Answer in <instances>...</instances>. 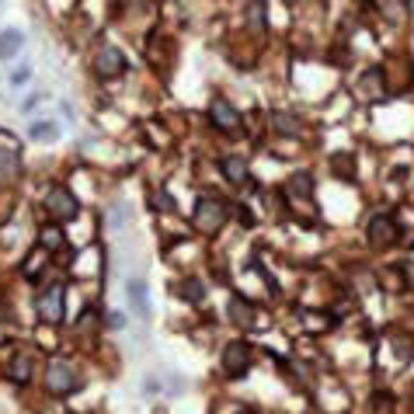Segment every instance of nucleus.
I'll return each mask as SVG.
<instances>
[{"label": "nucleus", "instance_id": "39448f33", "mask_svg": "<svg viewBox=\"0 0 414 414\" xmlns=\"http://www.w3.org/2000/svg\"><path fill=\"white\" fill-rule=\"evenodd\" d=\"M397 237H401V226H397V219L386 216V212H376L373 219L366 223V241H369L376 251L397 244Z\"/></svg>", "mask_w": 414, "mask_h": 414}, {"label": "nucleus", "instance_id": "1a4fd4ad", "mask_svg": "<svg viewBox=\"0 0 414 414\" xmlns=\"http://www.w3.org/2000/svg\"><path fill=\"white\" fill-rule=\"evenodd\" d=\"M226 317H230V324H237V328H258L254 321H258V306L251 303L248 296H241V292H234L230 299H226Z\"/></svg>", "mask_w": 414, "mask_h": 414}, {"label": "nucleus", "instance_id": "f257e3e1", "mask_svg": "<svg viewBox=\"0 0 414 414\" xmlns=\"http://www.w3.org/2000/svg\"><path fill=\"white\" fill-rule=\"evenodd\" d=\"M226 202L223 199H216V195H199V202H195V212H192V223H195V230L199 234H219V226L226 223Z\"/></svg>", "mask_w": 414, "mask_h": 414}, {"label": "nucleus", "instance_id": "dca6fc26", "mask_svg": "<svg viewBox=\"0 0 414 414\" xmlns=\"http://www.w3.org/2000/svg\"><path fill=\"white\" fill-rule=\"evenodd\" d=\"M219 167H223V174H226V181L230 185H237V188H248V161L244 157H223L219 161Z\"/></svg>", "mask_w": 414, "mask_h": 414}, {"label": "nucleus", "instance_id": "393cba45", "mask_svg": "<svg viewBox=\"0 0 414 414\" xmlns=\"http://www.w3.org/2000/svg\"><path fill=\"white\" fill-rule=\"evenodd\" d=\"M303 321H306V328H310V331H314V328H317V331L331 328V324H328V321H331L328 314H303Z\"/></svg>", "mask_w": 414, "mask_h": 414}, {"label": "nucleus", "instance_id": "6e6552de", "mask_svg": "<svg viewBox=\"0 0 414 414\" xmlns=\"http://www.w3.org/2000/svg\"><path fill=\"white\" fill-rule=\"evenodd\" d=\"M94 74L101 81H112V77H122L125 74V56L119 45H105L98 56H94Z\"/></svg>", "mask_w": 414, "mask_h": 414}, {"label": "nucleus", "instance_id": "423d86ee", "mask_svg": "<svg viewBox=\"0 0 414 414\" xmlns=\"http://www.w3.org/2000/svg\"><path fill=\"white\" fill-rule=\"evenodd\" d=\"M251 362H254V352H251L248 341H230L223 348V373L230 379H241L251 369Z\"/></svg>", "mask_w": 414, "mask_h": 414}, {"label": "nucleus", "instance_id": "7c9ffc66", "mask_svg": "<svg viewBox=\"0 0 414 414\" xmlns=\"http://www.w3.org/2000/svg\"><path fill=\"white\" fill-rule=\"evenodd\" d=\"M237 219H241V226H254V216H251V209L248 206H237Z\"/></svg>", "mask_w": 414, "mask_h": 414}, {"label": "nucleus", "instance_id": "473e14b6", "mask_svg": "<svg viewBox=\"0 0 414 414\" xmlns=\"http://www.w3.org/2000/svg\"><path fill=\"white\" fill-rule=\"evenodd\" d=\"M237 414H254V411H237Z\"/></svg>", "mask_w": 414, "mask_h": 414}, {"label": "nucleus", "instance_id": "4be33fe9", "mask_svg": "<svg viewBox=\"0 0 414 414\" xmlns=\"http://www.w3.org/2000/svg\"><path fill=\"white\" fill-rule=\"evenodd\" d=\"M49 258H52V254H49V251H32V254H28V258H25V279H39L42 272H45V261H49Z\"/></svg>", "mask_w": 414, "mask_h": 414}, {"label": "nucleus", "instance_id": "6ab92c4d", "mask_svg": "<svg viewBox=\"0 0 414 414\" xmlns=\"http://www.w3.org/2000/svg\"><path fill=\"white\" fill-rule=\"evenodd\" d=\"M379 286L386 292H397L408 286V279H404V272L397 268V265H386V268H379Z\"/></svg>", "mask_w": 414, "mask_h": 414}, {"label": "nucleus", "instance_id": "7ed1b4c3", "mask_svg": "<svg viewBox=\"0 0 414 414\" xmlns=\"http://www.w3.org/2000/svg\"><path fill=\"white\" fill-rule=\"evenodd\" d=\"M77 386H81V379H77V369H74L70 362L49 359V366H45V390H49L52 397H70Z\"/></svg>", "mask_w": 414, "mask_h": 414}, {"label": "nucleus", "instance_id": "cd10ccee", "mask_svg": "<svg viewBox=\"0 0 414 414\" xmlns=\"http://www.w3.org/2000/svg\"><path fill=\"white\" fill-rule=\"evenodd\" d=\"M42 101H45V94H28V98L21 101V112H25V115H32V112L39 108Z\"/></svg>", "mask_w": 414, "mask_h": 414}, {"label": "nucleus", "instance_id": "f03ea898", "mask_svg": "<svg viewBox=\"0 0 414 414\" xmlns=\"http://www.w3.org/2000/svg\"><path fill=\"white\" fill-rule=\"evenodd\" d=\"M35 314H39L42 324H49V328L63 324V317H67V289H63V282H52V286H45L35 296Z\"/></svg>", "mask_w": 414, "mask_h": 414}, {"label": "nucleus", "instance_id": "a878e982", "mask_svg": "<svg viewBox=\"0 0 414 414\" xmlns=\"http://www.w3.org/2000/svg\"><path fill=\"white\" fill-rule=\"evenodd\" d=\"M32 81V67H28V63H21V67H18V70H14V74H11V87H21V84H28Z\"/></svg>", "mask_w": 414, "mask_h": 414}, {"label": "nucleus", "instance_id": "bb28decb", "mask_svg": "<svg viewBox=\"0 0 414 414\" xmlns=\"http://www.w3.org/2000/svg\"><path fill=\"white\" fill-rule=\"evenodd\" d=\"M164 379H167V383H164V390H167V393H174V397H178V393H185V376L167 373Z\"/></svg>", "mask_w": 414, "mask_h": 414}, {"label": "nucleus", "instance_id": "f8f14e48", "mask_svg": "<svg viewBox=\"0 0 414 414\" xmlns=\"http://www.w3.org/2000/svg\"><path fill=\"white\" fill-rule=\"evenodd\" d=\"M286 199L289 202H314V174L310 171H296L286 181Z\"/></svg>", "mask_w": 414, "mask_h": 414}, {"label": "nucleus", "instance_id": "5701e85b", "mask_svg": "<svg viewBox=\"0 0 414 414\" xmlns=\"http://www.w3.org/2000/svg\"><path fill=\"white\" fill-rule=\"evenodd\" d=\"M331 171H334V178L352 181V178H355V157H352V154H334V157H331Z\"/></svg>", "mask_w": 414, "mask_h": 414}, {"label": "nucleus", "instance_id": "b1692460", "mask_svg": "<svg viewBox=\"0 0 414 414\" xmlns=\"http://www.w3.org/2000/svg\"><path fill=\"white\" fill-rule=\"evenodd\" d=\"M248 14H251V25H258L261 32L268 28V21H265V14H268V7H265V4H251V7H248Z\"/></svg>", "mask_w": 414, "mask_h": 414}, {"label": "nucleus", "instance_id": "aec40b11", "mask_svg": "<svg viewBox=\"0 0 414 414\" xmlns=\"http://www.w3.org/2000/svg\"><path fill=\"white\" fill-rule=\"evenodd\" d=\"M18 171H21L18 154H14V150H0V185L14 181V178H18Z\"/></svg>", "mask_w": 414, "mask_h": 414}, {"label": "nucleus", "instance_id": "c756f323", "mask_svg": "<svg viewBox=\"0 0 414 414\" xmlns=\"http://www.w3.org/2000/svg\"><path fill=\"white\" fill-rule=\"evenodd\" d=\"M164 390V383L157 379V376L150 373V376H143V393H161Z\"/></svg>", "mask_w": 414, "mask_h": 414}, {"label": "nucleus", "instance_id": "2eb2a0df", "mask_svg": "<svg viewBox=\"0 0 414 414\" xmlns=\"http://www.w3.org/2000/svg\"><path fill=\"white\" fill-rule=\"evenodd\" d=\"M171 292L174 296H181L185 303H202L206 299V286H202V279H178V282H171Z\"/></svg>", "mask_w": 414, "mask_h": 414}, {"label": "nucleus", "instance_id": "a211bd4d", "mask_svg": "<svg viewBox=\"0 0 414 414\" xmlns=\"http://www.w3.org/2000/svg\"><path fill=\"white\" fill-rule=\"evenodd\" d=\"M63 226H56V223H49V226H42V234H39V248L42 251H49V254H56V251L63 248Z\"/></svg>", "mask_w": 414, "mask_h": 414}, {"label": "nucleus", "instance_id": "20e7f679", "mask_svg": "<svg viewBox=\"0 0 414 414\" xmlns=\"http://www.w3.org/2000/svg\"><path fill=\"white\" fill-rule=\"evenodd\" d=\"M45 212L52 216L56 226H59V223H74V219L81 216V202H77V195H74L67 185H56V188L45 195Z\"/></svg>", "mask_w": 414, "mask_h": 414}, {"label": "nucleus", "instance_id": "c85d7f7f", "mask_svg": "<svg viewBox=\"0 0 414 414\" xmlns=\"http://www.w3.org/2000/svg\"><path fill=\"white\" fill-rule=\"evenodd\" d=\"M125 321H129V317H125V310H112V314H108V328H112V331H122Z\"/></svg>", "mask_w": 414, "mask_h": 414}, {"label": "nucleus", "instance_id": "2f4dec72", "mask_svg": "<svg viewBox=\"0 0 414 414\" xmlns=\"http://www.w3.org/2000/svg\"><path fill=\"white\" fill-rule=\"evenodd\" d=\"M376 7H379V11H386V14H404V11H408L404 4H376Z\"/></svg>", "mask_w": 414, "mask_h": 414}, {"label": "nucleus", "instance_id": "9b49d317", "mask_svg": "<svg viewBox=\"0 0 414 414\" xmlns=\"http://www.w3.org/2000/svg\"><path fill=\"white\" fill-rule=\"evenodd\" d=\"M125 292H129V303H132V314H136L139 321H146V317H150V299H146V292H150V286H146V279H143V275H132V279L125 282Z\"/></svg>", "mask_w": 414, "mask_h": 414}, {"label": "nucleus", "instance_id": "f3484780", "mask_svg": "<svg viewBox=\"0 0 414 414\" xmlns=\"http://www.w3.org/2000/svg\"><path fill=\"white\" fill-rule=\"evenodd\" d=\"M28 139L32 143H56L59 139L56 119H35V122H28Z\"/></svg>", "mask_w": 414, "mask_h": 414}, {"label": "nucleus", "instance_id": "412c9836", "mask_svg": "<svg viewBox=\"0 0 414 414\" xmlns=\"http://www.w3.org/2000/svg\"><path fill=\"white\" fill-rule=\"evenodd\" d=\"M272 125H275L282 136H299V129H303V122H299L292 112H272Z\"/></svg>", "mask_w": 414, "mask_h": 414}, {"label": "nucleus", "instance_id": "4468645a", "mask_svg": "<svg viewBox=\"0 0 414 414\" xmlns=\"http://www.w3.org/2000/svg\"><path fill=\"white\" fill-rule=\"evenodd\" d=\"M21 49H25V32H21V28H4V32H0V63L18 59Z\"/></svg>", "mask_w": 414, "mask_h": 414}, {"label": "nucleus", "instance_id": "ddd939ff", "mask_svg": "<svg viewBox=\"0 0 414 414\" xmlns=\"http://www.w3.org/2000/svg\"><path fill=\"white\" fill-rule=\"evenodd\" d=\"M32 366H35L32 352H14V355H11V362H7V379H11V383H18V386H25V383L32 379Z\"/></svg>", "mask_w": 414, "mask_h": 414}, {"label": "nucleus", "instance_id": "9d476101", "mask_svg": "<svg viewBox=\"0 0 414 414\" xmlns=\"http://www.w3.org/2000/svg\"><path fill=\"white\" fill-rule=\"evenodd\" d=\"M386 74L379 70V67H373V70H366L362 77H359V98L362 101H383L386 98Z\"/></svg>", "mask_w": 414, "mask_h": 414}, {"label": "nucleus", "instance_id": "0eeeda50", "mask_svg": "<svg viewBox=\"0 0 414 414\" xmlns=\"http://www.w3.org/2000/svg\"><path fill=\"white\" fill-rule=\"evenodd\" d=\"M209 119H212V125H216L219 132H230V136H241V129H244L241 112H237L230 101H223V98H216V101L209 105Z\"/></svg>", "mask_w": 414, "mask_h": 414}]
</instances>
